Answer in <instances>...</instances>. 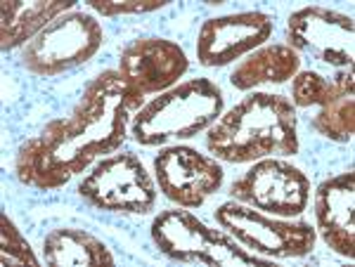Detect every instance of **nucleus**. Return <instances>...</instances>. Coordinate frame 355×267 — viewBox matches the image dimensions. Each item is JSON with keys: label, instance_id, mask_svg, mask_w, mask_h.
<instances>
[{"label": "nucleus", "instance_id": "nucleus-16", "mask_svg": "<svg viewBox=\"0 0 355 267\" xmlns=\"http://www.w3.org/2000/svg\"><path fill=\"white\" fill-rule=\"evenodd\" d=\"M299 53L289 45H266L230 73V83L237 90H251L263 83H287L299 73Z\"/></svg>", "mask_w": 355, "mask_h": 267}, {"label": "nucleus", "instance_id": "nucleus-10", "mask_svg": "<svg viewBox=\"0 0 355 267\" xmlns=\"http://www.w3.org/2000/svg\"><path fill=\"white\" fill-rule=\"evenodd\" d=\"M289 48L311 55L322 64L348 69L355 59V21L353 17L327 8H306L289 17Z\"/></svg>", "mask_w": 355, "mask_h": 267}, {"label": "nucleus", "instance_id": "nucleus-12", "mask_svg": "<svg viewBox=\"0 0 355 267\" xmlns=\"http://www.w3.org/2000/svg\"><path fill=\"white\" fill-rule=\"evenodd\" d=\"M272 19L266 12H239L204 21L197 41L202 66H225L270 38Z\"/></svg>", "mask_w": 355, "mask_h": 267}, {"label": "nucleus", "instance_id": "nucleus-7", "mask_svg": "<svg viewBox=\"0 0 355 267\" xmlns=\"http://www.w3.org/2000/svg\"><path fill=\"white\" fill-rule=\"evenodd\" d=\"M216 223L232 234L234 241L263 258H301L315 248V230L308 223H284L263 215L242 203L227 201L216 208Z\"/></svg>", "mask_w": 355, "mask_h": 267}, {"label": "nucleus", "instance_id": "nucleus-3", "mask_svg": "<svg viewBox=\"0 0 355 267\" xmlns=\"http://www.w3.org/2000/svg\"><path fill=\"white\" fill-rule=\"evenodd\" d=\"M220 111L223 90L209 78H194L142 107L133 118V138L145 147L194 138L218 121Z\"/></svg>", "mask_w": 355, "mask_h": 267}, {"label": "nucleus", "instance_id": "nucleus-2", "mask_svg": "<svg viewBox=\"0 0 355 267\" xmlns=\"http://www.w3.org/2000/svg\"><path fill=\"white\" fill-rule=\"evenodd\" d=\"M206 147L227 163H251L270 154H296V111L282 95L254 93L214 123Z\"/></svg>", "mask_w": 355, "mask_h": 267}, {"label": "nucleus", "instance_id": "nucleus-1", "mask_svg": "<svg viewBox=\"0 0 355 267\" xmlns=\"http://www.w3.org/2000/svg\"><path fill=\"white\" fill-rule=\"evenodd\" d=\"M145 95L119 71H102L85 85L76 109L55 118L17 154V178L36 190L64 187L97 156L112 154L125 140L130 113L140 111Z\"/></svg>", "mask_w": 355, "mask_h": 267}, {"label": "nucleus", "instance_id": "nucleus-13", "mask_svg": "<svg viewBox=\"0 0 355 267\" xmlns=\"http://www.w3.org/2000/svg\"><path fill=\"white\" fill-rule=\"evenodd\" d=\"M185 71V50L166 38H137L119 57V73L142 95L164 93Z\"/></svg>", "mask_w": 355, "mask_h": 267}, {"label": "nucleus", "instance_id": "nucleus-5", "mask_svg": "<svg viewBox=\"0 0 355 267\" xmlns=\"http://www.w3.org/2000/svg\"><path fill=\"white\" fill-rule=\"evenodd\" d=\"M105 33L95 17L71 10L60 15L21 50V66L36 76H57L83 64L100 50Z\"/></svg>", "mask_w": 355, "mask_h": 267}, {"label": "nucleus", "instance_id": "nucleus-4", "mask_svg": "<svg viewBox=\"0 0 355 267\" xmlns=\"http://www.w3.org/2000/svg\"><path fill=\"white\" fill-rule=\"evenodd\" d=\"M152 241L166 258L185 265H266L270 258L249 253L218 230H211L187 211H164L152 220Z\"/></svg>", "mask_w": 355, "mask_h": 267}, {"label": "nucleus", "instance_id": "nucleus-14", "mask_svg": "<svg viewBox=\"0 0 355 267\" xmlns=\"http://www.w3.org/2000/svg\"><path fill=\"white\" fill-rule=\"evenodd\" d=\"M315 220L324 243L343 258L355 255V173L324 180L315 192Z\"/></svg>", "mask_w": 355, "mask_h": 267}, {"label": "nucleus", "instance_id": "nucleus-11", "mask_svg": "<svg viewBox=\"0 0 355 267\" xmlns=\"http://www.w3.org/2000/svg\"><path fill=\"white\" fill-rule=\"evenodd\" d=\"M154 173L164 196L185 208H199L223 185V168L216 158L180 145L159 151Z\"/></svg>", "mask_w": 355, "mask_h": 267}, {"label": "nucleus", "instance_id": "nucleus-19", "mask_svg": "<svg viewBox=\"0 0 355 267\" xmlns=\"http://www.w3.org/2000/svg\"><path fill=\"white\" fill-rule=\"evenodd\" d=\"M171 0H88V8L105 17L116 15H145L162 10Z\"/></svg>", "mask_w": 355, "mask_h": 267}, {"label": "nucleus", "instance_id": "nucleus-18", "mask_svg": "<svg viewBox=\"0 0 355 267\" xmlns=\"http://www.w3.org/2000/svg\"><path fill=\"white\" fill-rule=\"evenodd\" d=\"M0 263L3 265H38L28 241L21 237L8 215H0Z\"/></svg>", "mask_w": 355, "mask_h": 267}, {"label": "nucleus", "instance_id": "nucleus-17", "mask_svg": "<svg viewBox=\"0 0 355 267\" xmlns=\"http://www.w3.org/2000/svg\"><path fill=\"white\" fill-rule=\"evenodd\" d=\"M43 255L50 267L114 265V255L100 239L83 230L60 227L43 239Z\"/></svg>", "mask_w": 355, "mask_h": 267}, {"label": "nucleus", "instance_id": "nucleus-8", "mask_svg": "<svg viewBox=\"0 0 355 267\" xmlns=\"http://www.w3.org/2000/svg\"><path fill=\"white\" fill-rule=\"evenodd\" d=\"M230 194L259 211L279 218H296L308 206L311 180L287 161L266 158L254 163V168L246 170L239 180H234Z\"/></svg>", "mask_w": 355, "mask_h": 267}, {"label": "nucleus", "instance_id": "nucleus-9", "mask_svg": "<svg viewBox=\"0 0 355 267\" xmlns=\"http://www.w3.org/2000/svg\"><path fill=\"white\" fill-rule=\"evenodd\" d=\"M355 73L353 66L331 78L318 71H299L291 83V102L301 109L320 104L313 128L334 142H348L355 133Z\"/></svg>", "mask_w": 355, "mask_h": 267}, {"label": "nucleus", "instance_id": "nucleus-6", "mask_svg": "<svg viewBox=\"0 0 355 267\" xmlns=\"http://www.w3.org/2000/svg\"><path fill=\"white\" fill-rule=\"evenodd\" d=\"M78 194L105 213L145 215L157 203V190L150 173L130 151L97 161L78 185Z\"/></svg>", "mask_w": 355, "mask_h": 267}, {"label": "nucleus", "instance_id": "nucleus-15", "mask_svg": "<svg viewBox=\"0 0 355 267\" xmlns=\"http://www.w3.org/2000/svg\"><path fill=\"white\" fill-rule=\"evenodd\" d=\"M73 0H3L0 3V48H19L38 36L60 15L71 12Z\"/></svg>", "mask_w": 355, "mask_h": 267}]
</instances>
